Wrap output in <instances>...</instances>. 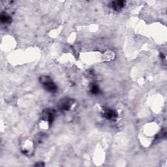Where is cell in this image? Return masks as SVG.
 Returning <instances> with one entry per match:
<instances>
[{
    "instance_id": "obj_1",
    "label": "cell",
    "mask_w": 167,
    "mask_h": 167,
    "mask_svg": "<svg viewBox=\"0 0 167 167\" xmlns=\"http://www.w3.org/2000/svg\"><path fill=\"white\" fill-rule=\"evenodd\" d=\"M40 80H41L42 86H44V88L47 90V91L51 93H54L57 91L58 87H57V86L53 82V81L48 76H42V77L40 78Z\"/></svg>"
},
{
    "instance_id": "obj_2",
    "label": "cell",
    "mask_w": 167,
    "mask_h": 167,
    "mask_svg": "<svg viewBox=\"0 0 167 167\" xmlns=\"http://www.w3.org/2000/svg\"><path fill=\"white\" fill-rule=\"evenodd\" d=\"M73 104V100L71 99H63L59 103V108L62 111H67L71 108Z\"/></svg>"
},
{
    "instance_id": "obj_3",
    "label": "cell",
    "mask_w": 167,
    "mask_h": 167,
    "mask_svg": "<svg viewBox=\"0 0 167 167\" xmlns=\"http://www.w3.org/2000/svg\"><path fill=\"white\" fill-rule=\"evenodd\" d=\"M42 116L43 119L46 120V121H47L49 123V124H51L53 122V119H54V111H53V110H46V111L43 112Z\"/></svg>"
},
{
    "instance_id": "obj_4",
    "label": "cell",
    "mask_w": 167,
    "mask_h": 167,
    "mask_svg": "<svg viewBox=\"0 0 167 167\" xmlns=\"http://www.w3.org/2000/svg\"><path fill=\"white\" fill-rule=\"evenodd\" d=\"M104 117L105 118L108 119H113L116 118V117L117 116V114H116L115 111H114L112 109H105L104 111Z\"/></svg>"
},
{
    "instance_id": "obj_5",
    "label": "cell",
    "mask_w": 167,
    "mask_h": 167,
    "mask_svg": "<svg viewBox=\"0 0 167 167\" xmlns=\"http://www.w3.org/2000/svg\"><path fill=\"white\" fill-rule=\"evenodd\" d=\"M124 4L125 2L123 1H113L112 3V7L116 11H119V10H121L124 7Z\"/></svg>"
},
{
    "instance_id": "obj_6",
    "label": "cell",
    "mask_w": 167,
    "mask_h": 167,
    "mask_svg": "<svg viewBox=\"0 0 167 167\" xmlns=\"http://www.w3.org/2000/svg\"><path fill=\"white\" fill-rule=\"evenodd\" d=\"M1 21L3 24H9L11 22V17L5 12L1 14Z\"/></svg>"
},
{
    "instance_id": "obj_7",
    "label": "cell",
    "mask_w": 167,
    "mask_h": 167,
    "mask_svg": "<svg viewBox=\"0 0 167 167\" xmlns=\"http://www.w3.org/2000/svg\"><path fill=\"white\" fill-rule=\"evenodd\" d=\"M91 92L93 94H96V93H97L99 92V89L97 86L96 85H93L92 86L91 88Z\"/></svg>"
}]
</instances>
